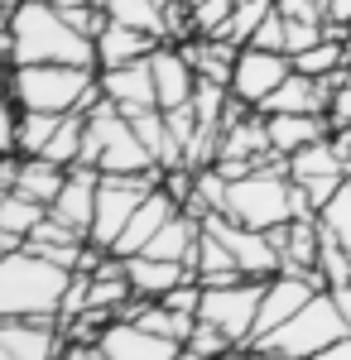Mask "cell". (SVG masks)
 Masks as SVG:
<instances>
[{
	"label": "cell",
	"mask_w": 351,
	"mask_h": 360,
	"mask_svg": "<svg viewBox=\"0 0 351 360\" xmlns=\"http://www.w3.org/2000/svg\"><path fill=\"white\" fill-rule=\"evenodd\" d=\"M15 34V68L25 63H73V68H97V39H87L68 25V15L49 0H20L10 15Z\"/></svg>",
	"instance_id": "obj_1"
},
{
	"label": "cell",
	"mask_w": 351,
	"mask_h": 360,
	"mask_svg": "<svg viewBox=\"0 0 351 360\" xmlns=\"http://www.w3.org/2000/svg\"><path fill=\"white\" fill-rule=\"evenodd\" d=\"M101 72L97 68H73V63H25L10 72V101L20 111H92L101 101Z\"/></svg>",
	"instance_id": "obj_2"
},
{
	"label": "cell",
	"mask_w": 351,
	"mask_h": 360,
	"mask_svg": "<svg viewBox=\"0 0 351 360\" xmlns=\"http://www.w3.org/2000/svg\"><path fill=\"white\" fill-rule=\"evenodd\" d=\"M68 269L39 259L34 250L0 255V322L5 317H58L68 293Z\"/></svg>",
	"instance_id": "obj_3"
},
{
	"label": "cell",
	"mask_w": 351,
	"mask_h": 360,
	"mask_svg": "<svg viewBox=\"0 0 351 360\" xmlns=\"http://www.w3.org/2000/svg\"><path fill=\"white\" fill-rule=\"evenodd\" d=\"M82 164L97 173H149L159 168L149 159V149L140 144L130 115H121L116 101H97L87 111V135H82Z\"/></svg>",
	"instance_id": "obj_4"
},
{
	"label": "cell",
	"mask_w": 351,
	"mask_h": 360,
	"mask_svg": "<svg viewBox=\"0 0 351 360\" xmlns=\"http://www.w3.org/2000/svg\"><path fill=\"white\" fill-rule=\"evenodd\" d=\"M351 327L347 317L337 312L332 303V293H318L308 307H298L294 317L284 322V327H274L270 336H260V341H250L245 351H270V356H284V360H313L318 351H327L332 341H342Z\"/></svg>",
	"instance_id": "obj_5"
},
{
	"label": "cell",
	"mask_w": 351,
	"mask_h": 360,
	"mask_svg": "<svg viewBox=\"0 0 351 360\" xmlns=\"http://www.w3.org/2000/svg\"><path fill=\"white\" fill-rule=\"evenodd\" d=\"M164 183V168H149V173H101L97 183V217H92V245L97 250H116L125 221L135 217V207Z\"/></svg>",
	"instance_id": "obj_6"
},
{
	"label": "cell",
	"mask_w": 351,
	"mask_h": 360,
	"mask_svg": "<svg viewBox=\"0 0 351 360\" xmlns=\"http://www.w3.org/2000/svg\"><path fill=\"white\" fill-rule=\"evenodd\" d=\"M260 298H265V278H241V283H226V288H202V307H197V317L212 322V327H221V332L245 351L250 336H255Z\"/></svg>",
	"instance_id": "obj_7"
},
{
	"label": "cell",
	"mask_w": 351,
	"mask_h": 360,
	"mask_svg": "<svg viewBox=\"0 0 351 360\" xmlns=\"http://www.w3.org/2000/svg\"><path fill=\"white\" fill-rule=\"evenodd\" d=\"M202 231H212L216 240L236 255V264H241L245 278H274L279 269H284V259H279V250H274L270 231H255V226L231 221L226 212H207V217H202Z\"/></svg>",
	"instance_id": "obj_8"
},
{
	"label": "cell",
	"mask_w": 351,
	"mask_h": 360,
	"mask_svg": "<svg viewBox=\"0 0 351 360\" xmlns=\"http://www.w3.org/2000/svg\"><path fill=\"white\" fill-rule=\"evenodd\" d=\"M294 72V58L289 53H270V49H255V44H245L241 53H236V72H231V96L245 101V106H265V96L279 91V82Z\"/></svg>",
	"instance_id": "obj_9"
},
{
	"label": "cell",
	"mask_w": 351,
	"mask_h": 360,
	"mask_svg": "<svg viewBox=\"0 0 351 360\" xmlns=\"http://www.w3.org/2000/svg\"><path fill=\"white\" fill-rule=\"evenodd\" d=\"M323 288H327V278L318 274V269H313V274H274V278H265V298H260V317H255V336H250V341H260V336H270L274 327H284L298 307H308Z\"/></svg>",
	"instance_id": "obj_10"
},
{
	"label": "cell",
	"mask_w": 351,
	"mask_h": 360,
	"mask_svg": "<svg viewBox=\"0 0 351 360\" xmlns=\"http://www.w3.org/2000/svg\"><path fill=\"white\" fill-rule=\"evenodd\" d=\"M68 351V332L58 317H5L0 322V360H58Z\"/></svg>",
	"instance_id": "obj_11"
},
{
	"label": "cell",
	"mask_w": 351,
	"mask_h": 360,
	"mask_svg": "<svg viewBox=\"0 0 351 360\" xmlns=\"http://www.w3.org/2000/svg\"><path fill=\"white\" fill-rule=\"evenodd\" d=\"M97 351H101V360H173L183 346H178V341H168V336L144 332L140 322L116 317V322H106V327H101Z\"/></svg>",
	"instance_id": "obj_12"
},
{
	"label": "cell",
	"mask_w": 351,
	"mask_h": 360,
	"mask_svg": "<svg viewBox=\"0 0 351 360\" xmlns=\"http://www.w3.org/2000/svg\"><path fill=\"white\" fill-rule=\"evenodd\" d=\"M101 91H106V101H116V106H121V115H135V111L159 106V91H154V68H149V58L125 63V68H101Z\"/></svg>",
	"instance_id": "obj_13"
},
{
	"label": "cell",
	"mask_w": 351,
	"mask_h": 360,
	"mask_svg": "<svg viewBox=\"0 0 351 360\" xmlns=\"http://www.w3.org/2000/svg\"><path fill=\"white\" fill-rule=\"evenodd\" d=\"M332 77H308V72H289L284 82H279V91L274 96H265V106L260 111L265 115H327V106H332Z\"/></svg>",
	"instance_id": "obj_14"
},
{
	"label": "cell",
	"mask_w": 351,
	"mask_h": 360,
	"mask_svg": "<svg viewBox=\"0 0 351 360\" xmlns=\"http://www.w3.org/2000/svg\"><path fill=\"white\" fill-rule=\"evenodd\" d=\"M149 68H154V91H159V111H173V106H188L192 91H197V72L183 58L178 44H159L149 53Z\"/></svg>",
	"instance_id": "obj_15"
},
{
	"label": "cell",
	"mask_w": 351,
	"mask_h": 360,
	"mask_svg": "<svg viewBox=\"0 0 351 360\" xmlns=\"http://www.w3.org/2000/svg\"><path fill=\"white\" fill-rule=\"evenodd\" d=\"M178 212H183V207L164 193V188H154V193H149V197L135 207V217L125 221V231H121V240H116V250H111V255H121V259L140 255V250H144V245H149V240L164 231V221H173Z\"/></svg>",
	"instance_id": "obj_16"
},
{
	"label": "cell",
	"mask_w": 351,
	"mask_h": 360,
	"mask_svg": "<svg viewBox=\"0 0 351 360\" xmlns=\"http://www.w3.org/2000/svg\"><path fill=\"white\" fill-rule=\"evenodd\" d=\"M97 183H101V173L87 164H73L68 168V183H63V193H58V202L49 207L58 221H68L73 231H82V236H92V217H97Z\"/></svg>",
	"instance_id": "obj_17"
},
{
	"label": "cell",
	"mask_w": 351,
	"mask_h": 360,
	"mask_svg": "<svg viewBox=\"0 0 351 360\" xmlns=\"http://www.w3.org/2000/svg\"><path fill=\"white\" fill-rule=\"evenodd\" d=\"M159 44H164V39L144 34V29H130V25H116V20H111V25L97 34V72H101V68H125V63H140V58L154 53Z\"/></svg>",
	"instance_id": "obj_18"
},
{
	"label": "cell",
	"mask_w": 351,
	"mask_h": 360,
	"mask_svg": "<svg viewBox=\"0 0 351 360\" xmlns=\"http://www.w3.org/2000/svg\"><path fill=\"white\" fill-rule=\"evenodd\" d=\"M125 278H130L135 298H164V293H173L178 283H188L192 269H188V264H178V259L130 255V259H125Z\"/></svg>",
	"instance_id": "obj_19"
},
{
	"label": "cell",
	"mask_w": 351,
	"mask_h": 360,
	"mask_svg": "<svg viewBox=\"0 0 351 360\" xmlns=\"http://www.w3.org/2000/svg\"><path fill=\"white\" fill-rule=\"evenodd\" d=\"M265 115V111H260ZM265 125H270V149L274 154H298V149H308V144H318V139L332 135V120L327 115H265Z\"/></svg>",
	"instance_id": "obj_20"
},
{
	"label": "cell",
	"mask_w": 351,
	"mask_h": 360,
	"mask_svg": "<svg viewBox=\"0 0 351 360\" xmlns=\"http://www.w3.org/2000/svg\"><path fill=\"white\" fill-rule=\"evenodd\" d=\"M188 269L192 278L202 283V288H226V283H241V264H236V255L216 240L212 231H202V240H197V250H192V259H188Z\"/></svg>",
	"instance_id": "obj_21"
},
{
	"label": "cell",
	"mask_w": 351,
	"mask_h": 360,
	"mask_svg": "<svg viewBox=\"0 0 351 360\" xmlns=\"http://www.w3.org/2000/svg\"><path fill=\"white\" fill-rule=\"evenodd\" d=\"M183 58L192 63V72L202 77V82H221L231 86V72H236V44L231 39H188V44H178Z\"/></svg>",
	"instance_id": "obj_22"
},
{
	"label": "cell",
	"mask_w": 351,
	"mask_h": 360,
	"mask_svg": "<svg viewBox=\"0 0 351 360\" xmlns=\"http://www.w3.org/2000/svg\"><path fill=\"white\" fill-rule=\"evenodd\" d=\"M63 183H68V168L63 164L44 159V154H25L20 178H15V193L29 197V202H39V207H54L58 193H63Z\"/></svg>",
	"instance_id": "obj_23"
},
{
	"label": "cell",
	"mask_w": 351,
	"mask_h": 360,
	"mask_svg": "<svg viewBox=\"0 0 351 360\" xmlns=\"http://www.w3.org/2000/svg\"><path fill=\"white\" fill-rule=\"evenodd\" d=\"M202 240V217H192V212H178L173 221H164V231L149 240V245L140 250V255H154V259H178V264H188L192 250Z\"/></svg>",
	"instance_id": "obj_24"
},
{
	"label": "cell",
	"mask_w": 351,
	"mask_h": 360,
	"mask_svg": "<svg viewBox=\"0 0 351 360\" xmlns=\"http://www.w3.org/2000/svg\"><path fill=\"white\" fill-rule=\"evenodd\" d=\"M130 125H135L140 144L149 149V159L159 168H183V144L168 135V120H164L159 106H149V111H135L130 115Z\"/></svg>",
	"instance_id": "obj_25"
},
{
	"label": "cell",
	"mask_w": 351,
	"mask_h": 360,
	"mask_svg": "<svg viewBox=\"0 0 351 360\" xmlns=\"http://www.w3.org/2000/svg\"><path fill=\"white\" fill-rule=\"evenodd\" d=\"M101 10L116 25H130V29H144V34L164 39V5L159 0H101Z\"/></svg>",
	"instance_id": "obj_26"
},
{
	"label": "cell",
	"mask_w": 351,
	"mask_h": 360,
	"mask_svg": "<svg viewBox=\"0 0 351 360\" xmlns=\"http://www.w3.org/2000/svg\"><path fill=\"white\" fill-rule=\"evenodd\" d=\"M63 115L54 111H20V135H15V154H44L49 139L58 135Z\"/></svg>",
	"instance_id": "obj_27"
},
{
	"label": "cell",
	"mask_w": 351,
	"mask_h": 360,
	"mask_svg": "<svg viewBox=\"0 0 351 360\" xmlns=\"http://www.w3.org/2000/svg\"><path fill=\"white\" fill-rule=\"evenodd\" d=\"M274 10V0H236V10H231V20L226 29L216 34V39H231L236 49H245L250 39H255V29L265 25V15Z\"/></svg>",
	"instance_id": "obj_28"
},
{
	"label": "cell",
	"mask_w": 351,
	"mask_h": 360,
	"mask_svg": "<svg viewBox=\"0 0 351 360\" xmlns=\"http://www.w3.org/2000/svg\"><path fill=\"white\" fill-rule=\"evenodd\" d=\"M183 351H192L197 360H231L241 346L221 332V327H212V322H202V317H197V327H192V336H188V346H183Z\"/></svg>",
	"instance_id": "obj_29"
},
{
	"label": "cell",
	"mask_w": 351,
	"mask_h": 360,
	"mask_svg": "<svg viewBox=\"0 0 351 360\" xmlns=\"http://www.w3.org/2000/svg\"><path fill=\"white\" fill-rule=\"evenodd\" d=\"M49 217V207H39V202H29V197L20 193H10L5 197V207H0V231H15V236H25L29 240V231Z\"/></svg>",
	"instance_id": "obj_30"
},
{
	"label": "cell",
	"mask_w": 351,
	"mask_h": 360,
	"mask_svg": "<svg viewBox=\"0 0 351 360\" xmlns=\"http://www.w3.org/2000/svg\"><path fill=\"white\" fill-rule=\"evenodd\" d=\"M188 10H192V39H216L231 20L236 0H202V5H188Z\"/></svg>",
	"instance_id": "obj_31"
},
{
	"label": "cell",
	"mask_w": 351,
	"mask_h": 360,
	"mask_svg": "<svg viewBox=\"0 0 351 360\" xmlns=\"http://www.w3.org/2000/svg\"><path fill=\"white\" fill-rule=\"evenodd\" d=\"M318 221H323L327 231H332V236H337V240L351 250V183H347L337 197H332V202H327L323 212H318Z\"/></svg>",
	"instance_id": "obj_32"
},
{
	"label": "cell",
	"mask_w": 351,
	"mask_h": 360,
	"mask_svg": "<svg viewBox=\"0 0 351 360\" xmlns=\"http://www.w3.org/2000/svg\"><path fill=\"white\" fill-rule=\"evenodd\" d=\"M255 49H270V53H289V20L279 15V10H270L265 15V25L255 29V39H250Z\"/></svg>",
	"instance_id": "obj_33"
},
{
	"label": "cell",
	"mask_w": 351,
	"mask_h": 360,
	"mask_svg": "<svg viewBox=\"0 0 351 360\" xmlns=\"http://www.w3.org/2000/svg\"><path fill=\"white\" fill-rule=\"evenodd\" d=\"M15 135H20V106L0 96V154H15Z\"/></svg>",
	"instance_id": "obj_34"
},
{
	"label": "cell",
	"mask_w": 351,
	"mask_h": 360,
	"mask_svg": "<svg viewBox=\"0 0 351 360\" xmlns=\"http://www.w3.org/2000/svg\"><path fill=\"white\" fill-rule=\"evenodd\" d=\"M327 120H332V130H351V77L337 91H332V106H327Z\"/></svg>",
	"instance_id": "obj_35"
},
{
	"label": "cell",
	"mask_w": 351,
	"mask_h": 360,
	"mask_svg": "<svg viewBox=\"0 0 351 360\" xmlns=\"http://www.w3.org/2000/svg\"><path fill=\"white\" fill-rule=\"evenodd\" d=\"M58 360H101V351H97V341H68V351Z\"/></svg>",
	"instance_id": "obj_36"
},
{
	"label": "cell",
	"mask_w": 351,
	"mask_h": 360,
	"mask_svg": "<svg viewBox=\"0 0 351 360\" xmlns=\"http://www.w3.org/2000/svg\"><path fill=\"white\" fill-rule=\"evenodd\" d=\"M313 360H351V332L342 336V341H332L327 351H318V356H313Z\"/></svg>",
	"instance_id": "obj_37"
},
{
	"label": "cell",
	"mask_w": 351,
	"mask_h": 360,
	"mask_svg": "<svg viewBox=\"0 0 351 360\" xmlns=\"http://www.w3.org/2000/svg\"><path fill=\"white\" fill-rule=\"evenodd\" d=\"M327 25H351V0H327Z\"/></svg>",
	"instance_id": "obj_38"
},
{
	"label": "cell",
	"mask_w": 351,
	"mask_h": 360,
	"mask_svg": "<svg viewBox=\"0 0 351 360\" xmlns=\"http://www.w3.org/2000/svg\"><path fill=\"white\" fill-rule=\"evenodd\" d=\"M332 293V303H337V312L347 317V327H351V283H342V288H327Z\"/></svg>",
	"instance_id": "obj_39"
},
{
	"label": "cell",
	"mask_w": 351,
	"mask_h": 360,
	"mask_svg": "<svg viewBox=\"0 0 351 360\" xmlns=\"http://www.w3.org/2000/svg\"><path fill=\"white\" fill-rule=\"evenodd\" d=\"M0 68H15V34H0Z\"/></svg>",
	"instance_id": "obj_40"
},
{
	"label": "cell",
	"mask_w": 351,
	"mask_h": 360,
	"mask_svg": "<svg viewBox=\"0 0 351 360\" xmlns=\"http://www.w3.org/2000/svg\"><path fill=\"white\" fill-rule=\"evenodd\" d=\"M332 139L342 144V154H347V159H351V130H332Z\"/></svg>",
	"instance_id": "obj_41"
},
{
	"label": "cell",
	"mask_w": 351,
	"mask_h": 360,
	"mask_svg": "<svg viewBox=\"0 0 351 360\" xmlns=\"http://www.w3.org/2000/svg\"><path fill=\"white\" fill-rule=\"evenodd\" d=\"M10 15H15V5H5V0H0V34L10 29Z\"/></svg>",
	"instance_id": "obj_42"
},
{
	"label": "cell",
	"mask_w": 351,
	"mask_h": 360,
	"mask_svg": "<svg viewBox=\"0 0 351 360\" xmlns=\"http://www.w3.org/2000/svg\"><path fill=\"white\" fill-rule=\"evenodd\" d=\"M10 72L15 68H0V96H10Z\"/></svg>",
	"instance_id": "obj_43"
},
{
	"label": "cell",
	"mask_w": 351,
	"mask_h": 360,
	"mask_svg": "<svg viewBox=\"0 0 351 360\" xmlns=\"http://www.w3.org/2000/svg\"><path fill=\"white\" fill-rule=\"evenodd\" d=\"M173 360H197V356H192V351H178V356H173Z\"/></svg>",
	"instance_id": "obj_44"
},
{
	"label": "cell",
	"mask_w": 351,
	"mask_h": 360,
	"mask_svg": "<svg viewBox=\"0 0 351 360\" xmlns=\"http://www.w3.org/2000/svg\"><path fill=\"white\" fill-rule=\"evenodd\" d=\"M5 197H10V188H5V183H0V207H5Z\"/></svg>",
	"instance_id": "obj_45"
},
{
	"label": "cell",
	"mask_w": 351,
	"mask_h": 360,
	"mask_svg": "<svg viewBox=\"0 0 351 360\" xmlns=\"http://www.w3.org/2000/svg\"><path fill=\"white\" fill-rule=\"evenodd\" d=\"M5 5H20V0H5Z\"/></svg>",
	"instance_id": "obj_46"
},
{
	"label": "cell",
	"mask_w": 351,
	"mask_h": 360,
	"mask_svg": "<svg viewBox=\"0 0 351 360\" xmlns=\"http://www.w3.org/2000/svg\"><path fill=\"white\" fill-rule=\"evenodd\" d=\"M347 183H351V178H347Z\"/></svg>",
	"instance_id": "obj_47"
}]
</instances>
